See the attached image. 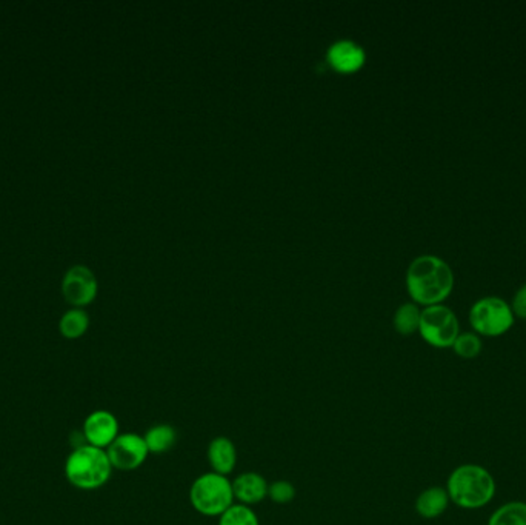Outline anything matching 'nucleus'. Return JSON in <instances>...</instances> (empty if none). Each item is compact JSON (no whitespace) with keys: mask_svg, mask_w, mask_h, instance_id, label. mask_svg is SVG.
<instances>
[{"mask_svg":"<svg viewBox=\"0 0 526 525\" xmlns=\"http://www.w3.org/2000/svg\"><path fill=\"white\" fill-rule=\"evenodd\" d=\"M406 286L412 299L426 307L434 306L452 293L454 273L439 256H419L408 267Z\"/></svg>","mask_w":526,"mask_h":525,"instance_id":"f257e3e1","label":"nucleus"},{"mask_svg":"<svg viewBox=\"0 0 526 525\" xmlns=\"http://www.w3.org/2000/svg\"><path fill=\"white\" fill-rule=\"evenodd\" d=\"M445 489L454 506L476 510L491 502L497 487L494 476L485 467L463 464L450 475Z\"/></svg>","mask_w":526,"mask_h":525,"instance_id":"f03ea898","label":"nucleus"},{"mask_svg":"<svg viewBox=\"0 0 526 525\" xmlns=\"http://www.w3.org/2000/svg\"><path fill=\"white\" fill-rule=\"evenodd\" d=\"M64 470L71 486L79 490L91 491L105 486L114 469L111 466L106 450L84 444L71 451Z\"/></svg>","mask_w":526,"mask_h":525,"instance_id":"7ed1b4c3","label":"nucleus"},{"mask_svg":"<svg viewBox=\"0 0 526 525\" xmlns=\"http://www.w3.org/2000/svg\"><path fill=\"white\" fill-rule=\"evenodd\" d=\"M190 502L197 513L208 518H219L234 504L233 482L228 476L208 471L193 482Z\"/></svg>","mask_w":526,"mask_h":525,"instance_id":"20e7f679","label":"nucleus"},{"mask_svg":"<svg viewBox=\"0 0 526 525\" xmlns=\"http://www.w3.org/2000/svg\"><path fill=\"white\" fill-rule=\"evenodd\" d=\"M470 322L476 333L483 336L503 335L514 324L511 306L497 296H485L470 310Z\"/></svg>","mask_w":526,"mask_h":525,"instance_id":"39448f33","label":"nucleus"},{"mask_svg":"<svg viewBox=\"0 0 526 525\" xmlns=\"http://www.w3.org/2000/svg\"><path fill=\"white\" fill-rule=\"evenodd\" d=\"M419 331L430 346L448 348L454 344L461 328L457 316L452 308L442 304H434L422 310Z\"/></svg>","mask_w":526,"mask_h":525,"instance_id":"423d86ee","label":"nucleus"},{"mask_svg":"<svg viewBox=\"0 0 526 525\" xmlns=\"http://www.w3.org/2000/svg\"><path fill=\"white\" fill-rule=\"evenodd\" d=\"M111 466L115 470L131 471L139 469L150 455L144 436L121 433L106 449Z\"/></svg>","mask_w":526,"mask_h":525,"instance_id":"0eeeda50","label":"nucleus"},{"mask_svg":"<svg viewBox=\"0 0 526 525\" xmlns=\"http://www.w3.org/2000/svg\"><path fill=\"white\" fill-rule=\"evenodd\" d=\"M99 284L94 273L85 266L71 267L62 280V293L66 302L75 308L88 306L97 296Z\"/></svg>","mask_w":526,"mask_h":525,"instance_id":"6e6552de","label":"nucleus"},{"mask_svg":"<svg viewBox=\"0 0 526 525\" xmlns=\"http://www.w3.org/2000/svg\"><path fill=\"white\" fill-rule=\"evenodd\" d=\"M82 435L88 446L106 450L113 444V440L121 435L119 420L108 410L91 411L84 422Z\"/></svg>","mask_w":526,"mask_h":525,"instance_id":"1a4fd4ad","label":"nucleus"},{"mask_svg":"<svg viewBox=\"0 0 526 525\" xmlns=\"http://www.w3.org/2000/svg\"><path fill=\"white\" fill-rule=\"evenodd\" d=\"M268 486L270 484L263 476L256 471H245L233 480L234 500H239V504L243 506H256L268 496Z\"/></svg>","mask_w":526,"mask_h":525,"instance_id":"9d476101","label":"nucleus"},{"mask_svg":"<svg viewBox=\"0 0 526 525\" xmlns=\"http://www.w3.org/2000/svg\"><path fill=\"white\" fill-rule=\"evenodd\" d=\"M331 66L342 73L356 71L365 62V50L354 40L342 39L334 42L328 50Z\"/></svg>","mask_w":526,"mask_h":525,"instance_id":"9b49d317","label":"nucleus"},{"mask_svg":"<svg viewBox=\"0 0 526 525\" xmlns=\"http://www.w3.org/2000/svg\"><path fill=\"white\" fill-rule=\"evenodd\" d=\"M211 471L217 475L228 476L237 466V450L234 442L226 436H217L211 440L206 451Z\"/></svg>","mask_w":526,"mask_h":525,"instance_id":"f8f14e48","label":"nucleus"},{"mask_svg":"<svg viewBox=\"0 0 526 525\" xmlns=\"http://www.w3.org/2000/svg\"><path fill=\"white\" fill-rule=\"evenodd\" d=\"M450 496L443 487H430L422 491L417 496L416 511L417 515L425 518V520H436L439 516L445 513L446 509L450 506Z\"/></svg>","mask_w":526,"mask_h":525,"instance_id":"ddd939ff","label":"nucleus"},{"mask_svg":"<svg viewBox=\"0 0 526 525\" xmlns=\"http://www.w3.org/2000/svg\"><path fill=\"white\" fill-rule=\"evenodd\" d=\"M148 451L153 455H164L177 442V431L170 424H155L144 435Z\"/></svg>","mask_w":526,"mask_h":525,"instance_id":"4468645a","label":"nucleus"},{"mask_svg":"<svg viewBox=\"0 0 526 525\" xmlns=\"http://www.w3.org/2000/svg\"><path fill=\"white\" fill-rule=\"evenodd\" d=\"M90 327V316L82 308H71L59 320V331L65 339H79Z\"/></svg>","mask_w":526,"mask_h":525,"instance_id":"2eb2a0df","label":"nucleus"},{"mask_svg":"<svg viewBox=\"0 0 526 525\" xmlns=\"http://www.w3.org/2000/svg\"><path fill=\"white\" fill-rule=\"evenodd\" d=\"M488 525H526V502L512 500L503 504L490 516Z\"/></svg>","mask_w":526,"mask_h":525,"instance_id":"dca6fc26","label":"nucleus"},{"mask_svg":"<svg viewBox=\"0 0 526 525\" xmlns=\"http://www.w3.org/2000/svg\"><path fill=\"white\" fill-rule=\"evenodd\" d=\"M422 311L419 307L412 302H406L403 306L399 307L394 315V328H396L401 335H412L414 331L419 330L421 326Z\"/></svg>","mask_w":526,"mask_h":525,"instance_id":"f3484780","label":"nucleus"},{"mask_svg":"<svg viewBox=\"0 0 526 525\" xmlns=\"http://www.w3.org/2000/svg\"><path fill=\"white\" fill-rule=\"evenodd\" d=\"M219 525H259V518L253 509L243 504H233L219 516Z\"/></svg>","mask_w":526,"mask_h":525,"instance_id":"a211bd4d","label":"nucleus"},{"mask_svg":"<svg viewBox=\"0 0 526 525\" xmlns=\"http://www.w3.org/2000/svg\"><path fill=\"white\" fill-rule=\"evenodd\" d=\"M454 353L463 359H474L481 355V339L476 333H459L457 339L452 344Z\"/></svg>","mask_w":526,"mask_h":525,"instance_id":"6ab92c4d","label":"nucleus"},{"mask_svg":"<svg viewBox=\"0 0 526 525\" xmlns=\"http://www.w3.org/2000/svg\"><path fill=\"white\" fill-rule=\"evenodd\" d=\"M268 498L276 504L285 506L296 498V487L290 480H276L268 486Z\"/></svg>","mask_w":526,"mask_h":525,"instance_id":"aec40b11","label":"nucleus"},{"mask_svg":"<svg viewBox=\"0 0 526 525\" xmlns=\"http://www.w3.org/2000/svg\"><path fill=\"white\" fill-rule=\"evenodd\" d=\"M511 310L514 315L526 319V282L516 291L512 298Z\"/></svg>","mask_w":526,"mask_h":525,"instance_id":"412c9836","label":"nucleus"}]
</instances>
